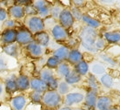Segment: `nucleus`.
<instances>
[{
	"mask_svg": "<svg viewBox=\"0 0 120 110\" xmlns=\"http://www.w3.org/2000/svg\"><path fill=\"white\" fill-rule=\"evenodd\" d=\"M98 38V33L96 29L90 28L89 26H84L79 33V39L81 41V45L94 46L97 39Z\"/></svg>",
	"mask_w": 120,
	"mask_h": 110,
	"instance_id": "nucleus-1",
	"label": "nucleus"
},
{
	"mask_svg": "<svg viewBox=\"0 0 120 110\" xmlns=\"http://www.w3.org/2000/svg\"><path fill=\"white\" fill-rule=\"evenodd\" d=\"M42 101L45 106L47 107V108L51 109V108H56L59 107L63 101V99L57 91L48 90L43 95Z\"/></svg>",
	"mask_w": 120,
	"mask_h": 110,
	"instance_id": "nucleus-2",
	"label": "nucleus"
},
{
	"mask_svg": "<svg viewBox=\"0 0 120 110\" xmlns=\"http://www.w3.org/2000/svg\"><path fill=\"white\" fill-rule=\"evenodd\" d=\"M40 79L47 84L49 90L57 91L59 83H58V80H57V78L55 77L54 73L51 69H43L41 71V73H40Z\"/></svg>",
	"mask_w": 120,
	"mask_h": 110,
	"instance_id": "nucleus-3",
	"label": "nucleus"
},
{
	"mask_svg": "<svg viewBox=\"0 0 120 110\" xmlns=\"http://www.w3.org/2000/svg\"><path fill=\"white\" fill-rule=\"evenodd\" d=\"M27 25L30 33H34V34L40 33V32H44L45 27L44 19L38 16H32L28 18Z\"/></svg>",
	"mask_w": 120,
	"mask_h": 110,
	"instance_id": "nucleus-4",
	"label": "nucleus"
},
{
	"mask_svg": "<svg viewBox=\"0 0 120 110\" xmlns=\"http://www.w3.org/2000/svg\"><path fill=\"white\" fill-rule=\"evenodd\" d=\"M60 25L64 27V29L70 28L74 24V18L72 17L71 11L68 9H63L62 12H60V15L58 17Z\"/></svg>",
	"mask_w": 120,
	"mask_h": 110,
	"instance_id": "nucleus-5",
	"label": "nucleus"
},
{
	"mask_svg": "<svg viewBox=\"0 0 120 110\" xmlns=\"http://www.w3.org/2000/svg\"><path fill=\"white\" fill-rule=\"evenodd\" d=\"M84 100V95L82 93H69L65 95L64 98V104L66 107H71L73 105H77L79 103H82Z\"/></svg>",
	"mask_w": 120,
	"mask_h": 110,
	"instance_id": "nucleus-6",
	"label": "nucleus"
},
{
	"mask_svg": "<svg viewBox=\"0 0 120 110\" xmlns=\"http://www.w3.org/2000/svg\"><path fill=\"white\" fill-rule=\"evenodd\" d=\"M52 37L57 41H64L68 38V33L66 29L62 27L60 24H55L51 29Z\"/></svg>",
	"mask_w": 120,
	"mask_h": 110,
	"instance_id": "nucleus-7",
	"label": "nucleus"
},
{
	"mask_svg": "<svg viewBox=\"0 0 120 110\" xmlns=\"http://www.w3.org/2000/svg\"><path fill=\"white\" fill-rule=\"evenodd\" d=\"M16 41L18 42L19 45H27L30 42L33 41L32 33L30 31L27 30H21L17 33V39Z\"/></svg>",
	"mask_w": 120,
	"mask_h": 110,
	"instance_id": "nucleus-8",
	"label": "nucleus"
},
{
	"mask_svg": "<svg viewBox=\"0 0 120 110\" xmlns=\"http://www.w3.org/2000/svg\"><path fill=\"white\" fill-rule=\"evenodd\" d=\"M30 87L32 88L33 91L42 93V94L49 90L47 84L39 78H33L30 80Z\"/></svg>",
	"mask_w": 120,
	"mask_h": 110,
	"instance_id": "nucleus-9",
	"label": "nucleus"
},
{
	"mask_svg": "<svg viewBox=\"0 0 120 110\" xmlns=\"http://www.w3.org/2000/svg\"><path fill=\"white\" fill-rule=\"evenodd\" d=\"M33 5L35 7L37 12L39 13V15L41 17H47L51 12V7L49 6L46 1H43V0L36 1L34 2Z\"/></svg>",
	"mask_w": 120,
	"mask_h": 110,
	"instance_id": "nucleus-10",
	"label": "nucleus"
},
{
	"mask_svg": "<svg viewBox=\"0 0 120 110\" xmlns=\"http://www.w3.org/2000/svg\"><path fill=\"white\" fill-rule=\"evenodd\" d=\"M111 106H112V100H111L109 96L102 95V96H98V97L95 109L96 110H108L111 108Z\"/></svg>",
	"mask_w": 120,
	"mask_h": 110,
	"instance_id": "nucleus-11",
	"label": "nucleus"
},
{
	"mask_svg": "<svg viewBox=\"0 0 120 110\" xmlns=\"http://www.w3.org/2000/svg\"><path fill=\"white\" fill-rule=\"evenodd\" d=\"M98 93L90 90L89 92L85 94L84 96V105L85 107H88L89 109L88 110H94L95 107H96L97 100L98 97Z\"/></svg>",
	"mask_w": 120,
	"mask_h": 110,
	"instance_id": "nucleus-12",
	"label": "nucleus"
},
{
	"mask_svg": "<svg viewBox=\"0 0 120 110\" xmlns=\"http://www.w3.org/2000/svg\"><path fill=\"white\" fill-rule=\"evenodd\" d=\"M17 33L18 32L15 29H6L2 34L3 43L6 45L14 44V42H16V39H17Z\"/></svg>",
	"mask_w": 120,
	"mask_h": 110,
	"instance_id": "nucleus-13",
	"label": "nucleus"
},
{
	"mask_svg": "<svg viewBox=\"0 0 120 110\" xmlns=\"http://www.w3.org/2000/svg\"><path fill=\"white\" fill-rule=\"evenodd\" d=\"M82 60H84V54L82 53L78 49L70 50L69 55H68V58H67V61L69 62V64L75 65L76 64L79 63Z\"/></svg>",
	"mask_w": 120,
	"mask_h": 110,
	"instance_id": "nucleus-14",
	"label": "nucleus"
},
{
	"mask_svg": "<svg viewBox=\"0 0 120 110\" xmlns=\"http://www.w3.org/2000/svg\"><path fill=\"white\" fill-rule=\"evenodd\" d=\"M33 41L38 43L39 45H41L42 47H45L49 45L50 43V36L46 32H40L36 34H34L33 37Z\"/></svg>",
	"mask_w": 120,
	"mask_h": 110,
	"instance_id": "nucleus-15",
	"label": "nucleus"
},
{
	"mask_svg": "<svg viewBox=\"0 0 120 110\" xmlns=\"http://www.w3.org/2000/svg\"><path fill=\"white\" fill-rule=\"evenodd\" d=\"M26 50L34 58H38L42 56L43 54V47L35 41H32L30 44H28L26 45Z\"/></svg>",
	"mask_w": 120,
	"mask_h": 110,
	"instance_id": "nucleus-16",
	"label": "nucleus"
},
{
	"mask_svg": "<svg viewBox=\"0 0 120 110\" xmlns=\"http://www.w3.org/2000/svg\"><path fill=\"white\" fill-rule=\"evenodd\" d=\"M103 39L106 43L114 45L120 42V33L119 32H105L103 35Z\"/></svg>",
	"mask_w": 120,
	"mask_h": 110,
	"instance_id": "nucleus-17",
	"label": "nucleus"
},
{
	"mask_svg": "<svg viewBox=\"0 0 120 110\" xmlns=\"http://www.w3.org/2000/svg\"><path fill=\"white\" fill-rule=\"evenodd\" d=\"M13 110H24L26 106V98L24 95H17L11 101Z\"/></svg>",
	"mask_w": 120,
	"mask_h": 110,
	"instance_id": "nucleus-18",
	"label": "nucleus"
},
{
	"mask_svg": "<svg viewBox=\"0 0 120 110\" xmlns=\"http://www.w3.org/2000/svg\"><path fill=\"white\" fill-rule=\"evenodd\" d=\"M70 53V49L67 46H60V47L57 48L56 50L53 52V55L55 58H57V60H59L61 62H63L64 60H67L68 55Z\"/></svg>",
	"mask_w": 120,
	"mask_h": 110,
	"instance_id": "nucleus-19",
	"label": "nucleus"
},
{
	"mask_svg": "<svg viewBox=\"0 0 120 110\" xmlns=\"http://www.w3.org/2000/svg\"><path fill=\"white\" fill-rule=\"evenodd\" d=\"M9 13L12 18H16V19L23 18L25 15L24 8L21 5H18V4H14L11 7H10Z\"/></svg>",
	"mask_w": 120,
	"mask_h": 110,
	"instance_id": "nucleus-20",
	"label": "nucleus"
},
{
	"mask_svg": "<svg viewBox=\"0 0 120 110\" xmlns=\"http://www.w3.org/2000/svg\"><path fill=\"white\" fill-rule=\"evenodd\" d=\"M81 20L86 24V26H89L90 28H93V29H97V28H99L101 26V22L98 19L93 18V17H90L88 14H83Z\"/></svg>",
	"mask_w": 120,
	"mask_h": 110,
	"instance_id": "nucleus-21",
	"label": "nucleus"
},
{
	"mask_svg": "<svg viewBox=\"0 0 120 110\" xmlns=\"http://www.w3.org/2000/svg\"><path fill=\"white\" fill-rule=\"evenodd\" d=\"M16 82H17L18 89L19 90L24 91L30 87V80H29V77L27 75L20 74L16 79Z\"/></svg>",
	"mask_w": 120,
	"mask_h": 110,
	"instance_id": "nucleus-22",
	"label": "nucleus"
},
{
	"mask_svg": "<svg viewBox=\"0 0 120 110\" xmlns=\"http://www.w3.org/2000/svg\"><path fill=\"white\" fill-rule=\"evenodd\" d=\"M74 70H75L80 76H85L88 74L89 70H90V66L89 64L86 60H82L79 63L76 64L74 65Z\"/></svg>",
	"mask_w": 120,
	"mask_h": 110,
	"instance_id": "nucleus-23",
	"label": "nucleus"
},
{
	"mask_svg": "<svg viewBox=\"0 0 120 110\" xmlns=\"http://www.w3.org/2000/svg\"><path fill=\"white\" fill-rule=\"evenodd\" d=\"M65 82L68 85H74V84L79 83L80 81L82 80V76L78 74V73L73 69L71 71L69 74L67 75L65 78Z\"/></svg>",
	"mask_w": 120,
	"mask_h": 110,
	"instance_id": "nucleus-24",
	"label": "nucleus"
},
{
	"mask_svg": "<svg viewBox=\"0 0 120 110\" xmlns=\"http://www.w3.org/2000/svg\"><path fill=\"white\" fill-rule=\"evenodd\" d=\"M71 71V65L66 62H61L57 67V73L60 77L65 78Z\"/></svg>",
	"mask_w": 120,
	"mask_h": 110,
	"instance_id": "nucleus-25",
	"label": "nucleus"
},
{
	"mask_svg": "<svg viewBox=\"0 0 120 110\" xmlns=\"http://www.w3.org/2000/svg\"><path fill=\"white\" fill-rule=\"evenodd\" d=\"M91 74L95 75H101L106 73V67L105 66V65H103L101 63L95 62L91 65Z\"/></svg>",
	"mask_w": 120,
	"mask_h": 110,
	"instance_id": "nucleus-26",
	"label": "nucleus"
},
{
	"mask_svg": "<svg viewBox=\"0 0 120 110\" xmlns=\"http://www.w3.org/2000/svg\"><path fill=\"white\" fill-rule=\"evenodd\" d=\"M100 83L102 84L105 88H111L113 86V84H114L113 78L109 73H105L100 78Z\"/></svg>",
	"mask_w": 120,
	"mask_h": 110,
	"instance_id": "nucleus-27",
	"label": "nucleus"
},
{
	"mask_svg": "<svg viewBox=\"0 0 120 110\" xmlns=\"http://www.w3.org/2000/svg\"><path fill=\"white\" fill-rule=\"evenodd\" d=\"M4 51L6 54H8L9 56H11L13 58H17L18 55V45L15 44H11L4 46Z\"/></svg>",
	"mask_w": 120,
	"mask_h": 110,
	"instance_id": "nucleus-28",
	"label": "nucleus"
},
{
	"mask_svg": "<svg viewBox=\"0 0 120 110\" xmlns=\"http://www.w3.org/2000/svg\"><path fill=\"white\" fill-rule=\"evenodd\" d=\"M5 88L7 90V92H9L10 94L16 92L18 90V86H17L16 79H14V78L7 79V80H6L5 82Z\"/></svg>",
	"mask_w": 120,
	"mask_h": 110,
	"instance_id": "nucleus-29",
	"label": "nucleus"
},
{
	"mask_svg": "<svg viewBox=\"0 0 120 110\" xmlns=\"http://www.w3.org/2000/svg\"><path fill=\"white\" fill-rule=\"evenodd\" d=\"M88 86L90 87V90H92V91L98 93V80H97L96 77L93 74H90L89 77H88Z\"/></svg>",
	"mask_w": 120,
	"mask_h": 110,
	"instance_id": "nucleus-30",
	"label": "nucleus"
},
{
	"mask_svg": "<svg viewBox=\"0 0 120 110\" xmlns=\"http://www.w3.org/2000/svg\"><path fill=\"white\" fill-rule=\"evenodd\" d=\"M60 63H61V61L59 60H57V58H55L54 56H51L46 60V66H47V68L52 70L54 68H57Z\"/></svg>",
	"mask_w": 120,
	"mask_h": 110,
	"instance_id": "nucleus-31",
	"label": "nucleus"
},
{
	"mask_svg": "<svg viewBox=\"0 0 120 110\" xmlns=\"http://www.w3.org/2000/svg\"><path fill=\"white\" fill-rule=\"evenodd\" d=\"M69 86L70 85H68L65 81H61V82L58 84L57 92L61 96H62V95L68 94H69V91H70V86Z\"/></svg>",
	"mask_w": 120,
	"mask_h": 110,
	"instance_id": "nucleus-32",
	"label": "nucleus"
},
{
	"mask_svg": "<svg viewBox=\"0 0 120 110\" xmlns=\"http://www.w3.org/2000/svg\"><path fill=\"white\" fill-rule=\"evenodd\" d=\"M100 58H101L105 63H107V64H109V65H111V66L117 65V61L113 59V57L110 56V55H108V54H100Z\"/></svg>",
	"mask_w": 120,
	"mask_h": 110,
	"instance_id": "nucleus-33",
	"label": "nucleus"
},
{
	"mask_svg": "<svg viewBox=\"0 0 120 110\" xmlns=\"http://www.w3.org/2000/svg\"><path fill=\"white\" fill-rule=\"evenodd\" d=\"M71 11V13L72 17H73V18H74V20H81L82 19V16H83V13H82V12L80 11V9L79 8H77V7H72L71 9L70 10Z\"/></svg>",
	"mask_w": 120,
	"mask_h": 110,
	"instance_id": "nucleus-34",
	"label": "nucleus"
},
{
	"mask_svg": "<svg viewBox=\"0 0 120 110\" xmlns=\"http://www.w3.org/2000/svg\"><path fill=\"white\" fill-rule=\"evenodd\" d=\"M94 46L96 47V49L98 51V50H103V49H105V46H106V42L104 39H103V37H99L97 39L96 42H95V44H94Z\"/></svg>",
	"mask_w": 120,
	"mask_h": 110,
	"instance_id": "nucleus-35",
	"label": "nucleus"
},
{
	"mask_svg": "<svg viewBox=\"0 0 120 110\" xmlns=\"http://www.w3.org/2000/svg\"><path fill=\"white\" fill-rule=\"evenodd\" d=\"M43 99V94L39 92H36V91H33L30 94V100L35 102V103H39L42 101Z\"/></svg>",
	"mask_w": 120,
	"mask_h": 110,
	"instance_id": "nucleus-36",
	"label": "nucleus"
},
{
	"mask_svg": "<svg viewBox=\"0 0 120 110\" xmlns=\"http://www.w3.org/2000/svg\"><path fill=\"white\" fill-rule=\"evenodd\" d=\"M24 12H25L26 14H28L29 16H30V17L36 16V14L38 13L33 4H29V5L26 6V7L24 8Z\"/></svg>",
	"mask_w": 120,
	"mask_h": 110,
	"instance_id": "nucleus-37",
	"label": "nucleus"
},
{
	"mask_svg": "<svg viewBox=\"0 0 120 110\" xmlns=\"http://www.w3.org/2000/svg\"><path fill=\"white\" fill-rule=\"evenodd\" d=\"M62 12V9L60 8L59 6H54V7H52L51 8V12H50V14L51 15V17L54 18H58L60 15V12Z\"/></svg>",
	"mask_w": 120,
	"mask_h": 110,
	"instance_id": "nucleus-38",
	"label": "nucleus"
},
{
	"mask_svg": "<svg viewBox=\"0 0 120 110\" xmlns=\"http://www.w3.org/2000/svg\"><path fill=\"white\" fill-rule=\"evenodd\" d=\"M7 16H8L7 11L5 9H4V8H0V22L5 20L7 18Z\"/></svg>",
	"mask_w": 120,
	"mask_h": 110,
	"instance_id": "nucleus-39",
	"label": "nucleus"
},
{
	"mask_svg": "<svg viewBox=\"0 0 120 110\" xmlns=\"http://www.w3.org/2000/svg\"><path fill=\"white\" fill-rule=\"evenodd\" d=\"M15 24H16L15 21L11 20V19H9V20H7L5 22L4 25L7 27V29H13V27L15 26Z\"/></svg>",
	"mask_w": 120,
	"mask_h": 110,
	"instance_id": "nucleus-40",
	"label": "nucleus"
},
{
	"mask_svg": "<svg viewBox=\"0 0 120 110\" xmlns=\"http://www.w3.org/2000/svg\"><path fill=\"white\" fill-rule=\"evenodd\" d=\"M73 4H74V6L77 7V8H79V7H81V6H84L85 4V1H83V0H74V1H72Z\"/></svg>",
	"mask_w": 120,
	"mask_h": 110,
	"instance_id": "nucleus-41",
	"label": "nucleus"
},
{
	"mask_svg": "<svg viewBox=\"0 0 120 110\" xmlns=\"http://www.w3.org/2000/svg\"><path fill=\"white\" fill-rule=\"evenodd\" d=\"M6 68V63H5V60H4L3 57L0 56V72L4 70Z\"/></svg>",
	"mask_w": 120,
	"mask_h": 110,
	"instance_id": "nucleus-42",
	"label": "nucleus"
},
{
	"mask_svg": "<svg viewBox=\"0 0 120 110\" xmlns=\"http://www.w3.org/2000/svg\"><path fill=\"white\" fill-rule=\"evenodd\" d=\"M18 2V5H24V4H26V6L29 5V4H31V1H28V0H19V1H17Z\"/></svg>",
	"mask_w": 120,
	"mask_h": 110,
	"instance_id": "nucleus-43",
	"label": "nucleus"
},
{
	"mask_svg": "<svg viewBox=\"0 0 120 110\" xmlns=\"http://www.w3.org/2000/svg\"><path fill=\"white\" fill-rule=\"evenodd\" d=\"M59 110H73L71 108V107H61V108H60Z\"/></svg>",
	"mask_w": 120,
	"mask_h": 110,
	"instance_id": "nucleus-44",
	"label": "nucleus"
},
{
	"mask_svg": "<svg viewBox=\"0 0 120 110\" xmlns=\"http://www.w3.org/2000/svg\"><path fill=\"white\" fill-rule=\"evenodd\" d=\"M3 94V85L0 83V96Z\"/></svg>",
	"mask_w": 120,
	"mask_h": 110,
	"instance_id": "nucleus-45",
	"label": "nucleus"
},
{
	"mask_svg": "<svg viewBox=\"0 0 120 110\" xmlns=\"http://www.w3.org/2000/svg\"><path fill=\"white\" fill-rule=\"evenodd\" d=\"M108 110H120V108L119 107H111V108Z\"/></svg>",
	"mask_w": 120,
	"mask_h": 110,
	"instance_id": "nucleus-46",
	"label": "nucleus"
},
{
	"mask_svg": "<svg viewBox=\"0 0 120 110\" xmlns=\"http://www.w3.org/2000/svg\"><path fill=\"white\" fill-rule=\"evenodd\" d=\"M42 110H51V109H50V108H47V107H46V108H44V109H42Z\"/></svg>",
	"mask_w": 120,
	"mask_h": 110,
	"instance_id": "nucleus-47",
	"label": "nucleus"
},
{
	"mask_svg": "<svg viewBox=\"0 0 120 110\" xmlns=\"http://www.w3.org/2000/svg\"><path fill=\"white\" fill-rule=\"evenodd\" d=\"M76 110H86V109H84V108H79V109H76Z\"/></svg>",
	"mask_w": 120,
	"mask_h": 110,
	"instance_id": "nucleus-48",
	"label": "nucleus"
},
{
	"mask_svg": "<svg viewBox=\"0 0 120 110\" xmlns=\"http://www.w3.org/2000/svg\"><path fill=\"white\" fill-rule=\"evenodd\" d=\"M0 8H1V4H0Z\"/></svg>",
	"mask_w": 120,
	"mask_h": 110,
	"instance_id": "nucleus-49",
	"label": "nucleus"
}]
</instances>
